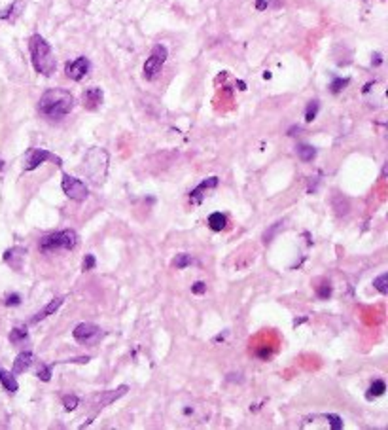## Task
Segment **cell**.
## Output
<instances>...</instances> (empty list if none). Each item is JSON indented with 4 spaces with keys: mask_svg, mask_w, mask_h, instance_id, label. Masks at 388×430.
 Returning <instances> with one entry per match:
<instances>
[{
    "mask_svg": "<svg viewBox=\"0 0 388 430\" xmlns=\"http://www.w3.org/2000/svg\"><path fill=\"white\" fill-rule=\"evenodd\" d=\"M72 336H74L76 342L83 343V345H95V343L100 339V336H102V332H100L99 326L93 325V322H80V325L72 330Z\"/></svg>",
    "mask_w": 388,
    "mask_h": 430,
    "instance_id": "ba28073f",
    "label": "cell"
},
{
    "mask_svg": "<svg viewBox=\"0 0 388 430\" xmlns=\"http://www.w3.org/2000/svg\"><path fill=\"white\" fill-rule=\"evenodd\" d=\"M27 337H29V332H27L25 326H16V328L10 332V342H12L13 345H19V343L27 342Z\"/></svg>",
    "mask_w": 388,
    "mask_h": 430,
    "instance_id": "d6986e66",
    "label": "cell"
},
{
    "mask_svg": "<svg viewBox=\"0 0 388 430\" xmlns=\"http://www.w3.org/2000/svg\"><path fill=\"white\" fill-rule=\"evenodd\" d=\"M373 57H375V59H373V65L375 66H379L382 63V57L381 55H379V53H375V55H373Z\"/></svg>",
    "mask_w": 388,
    "mask_h": 430,
    "instance_id": "d590c367",
    "label": "cell"
},
{
    "mask_svg": "<svg viewBox=\"0 0 388 430\" xmlns=\"http://www.w3.org/2000/svg\"><path fill=\"white\" fill-rule=\"evenodd\" d=\"M373 289H377L381 294H387L388 292V273H382L379 277L373 281Z\"/></svg>",
    "mask_w": 388,
    "mask_h": 430,
    "instance_id": "603a6c76",
    "label": "cell"
},
{
    "mask_svg": "<svg viewBox=\"0 0 388 430\" xmlns=\"http://www.w3.org/2000/svg\"><path fill=\"white\" fill-rule=\"evenodd\" d=\"M384 390H387V385H384V381H381V379H377V381H373L370 387V393H368V398H377V396H382L384 395Z\"/></svg>",
    "mask_w": 388,
    "mask_h": 430,
    "instance_id": "ffe728a7",
    "label": "cell"
},
{
    "mask_svg": "<svg viewBox=\"0 0 388 430\" xmlns=\"http://www.w3.org/2000/svg\"><path fill=\"white\" fill-rule=\"evenodd\" d=\"M167 55H169V52H167V47L163 44L153 46L152 53H150V57H148L146 63H144V69H142V74H144L146 80H155L159 76V72H161L165 61H167Z\"/></svg>",
    "mask_w": 388,
    "mask_h": 430,
    "instance_id": "5b68a950",
    "label": "cell"
},
{
    "mask_svg": "<svg viewBox=\"0 0 388 430\" xmlns=\"http://www.w3.org/2000/svg\"><path fill=\"white\" fill-rule=\"evenodd\" d=\"M348 78H334V82H331V86H329V89H331V93H339V91H343V89L348 86Z\"/></svg>",
    "mask_w": 388,
    "mask_h": 430,
    "instance_id": "cb8c5ba5",
    "label": "cell"
},
{
    "mask_svg": "<svg viewBox=\"0 0 388 430\" xmlns=\"http://www.w3.org/2000/svg\"><path fill=\"white\" fill-rule=\"evenodd\" d=\"M74 108V97L66 89H47L38 100V112L47 120H61Z\"/></svg>",
    "mask_w": 388,
    "mask_h": 430,
    "instance_id": "6da1fadb",
    "label": "cell"
},
{
    "mask_svg": "<svg viewBox=\"0 0 388 430\" xmlns=\"http://www.w3.org/2000/svg\"><path fill=\"white\" fill-rule=\"evenodd\" d=\"M47 159H49V161H55V165H59V167L63 165V159L57 158L55 153L47 152V150H44V148H30L29 152L25 153L23 169L25 171H35V169H38L42 163H46Z\"/></svg>",
    "mask_w": 388,
    "mask_h": 430,
    "instance_id": "8992f818",
    "label": "cell"
},
{
    "mask_svg": "<svg viewBox=\"0 0 388 430\" xmlns=\"http://www.w3.org/2000/svg\"><path fill=\"white\" fill-rule=\"evenodd\" d=\"M106 169H108V153L105 150H100V148H91L86 153V159H83V171H86V175L95 184H100L105 182Z\"/></svg>",
    "mask_w": 388,
    "mask_h": 430,
    "instance_id": "3957f363",
    "label": "cell"
},
{
    "mask_svg": "<svg viewBox=\"0 0 388 430\" xmlns=\"http://www.w3.org/2000/svg\"><path fill=\"white\" fill-rule=\"evenodd\" d=\"M16 6H18V4H13V6H10L8 10H0V19H10V16L13 13Z\"/></svg>",
    "mask_w": 388,
    "mask_h": 430,
    "instance_id": "836d02e7",
    "label": "cell"
},
{
    "mask_svg": "<svg viewBox=\"0 0 388 430\" xmlns=\"http://www.w3.org/2000/svg\"><path fill=\"white\" fill-rule=\"evenodd\" d=\"M83 106L88 110H97L100 105H102V89L100 88H89L83 91L82 95Z\"/></svg>",
    "mask_w": 388,
    "mask_h": 430,
    "instance_id": "7c38bea8",
    "label": "cell"
},
{
    "mask_svg": "<svg viewBox=\"0 0 388 430\" xmlns=\"http://www.w3.org/2000/svg\"><path fill=\"white\" fill-rule=\"evenodd\" d=\"M225 226H228V219H225V214H222V212H212L211 216H208V228L212 231L225 230Z\"/></svg>",
    "mask_w": 388,
    "mask_h": 430,
    "instance_id": "2e32d148",
    "label": "cell"
},
{
    "mask_svg": "<svg viewBox=\"0 0 388 430\" xmlns=\"http://www.w3.org/2000/svg\"><path fill=\"white\" fill-rule=\"evenodd\" d=\"M317 296L320 298V300H328L329 296H331V284H329V283L320 284V286H318V290H317Z\"/></svg>",
    "mask_w": 388,
    "mask_h": 430,
    "instance_id": "484cf974",
    "label": "cell"
},
{
    "mask_svg": "<svg viewBox=\"0 0 388 430\" xmlns=\"http://www.w3.org/2000/svg\"><path fill=\"white\" fill-rule=\"evenodd\" d=\"M278 228H283V222H276V224L273 226V228H271L269 231H265V236H264V243H269V241H271V237L275 236V233H276V230H278Z\"/></svg>",
    "mask_w": 388,
    "mask_h": 430,
    "instance_id": "f546056e",
    "label": "cell"
},
{
    "mask_svg": "<svg viewBox=\"0 0 388 430\" xmlns=\"http://www.w3.org/2000/svg\"><path fill=\"white\" fill-rule=\"evenodd\" d=\"M52 368L53 366H40L38 371H36V378L42 379V381H49L52 379Z\"/></svg>",
    "mask_w": 388,
    "mask_h": 430,
    "instance_id": "d4e9b609",
    "label": "cell"
},
{
    "mask_svg": "<svg viewBox=\"0 0 388 430\" xmlns=\"http://www.w3.org/2000/svg\"><path fill=\"white\" fill-rule=\"evenodd\" d=\"M61 188H63V192H65L66 197H71V199H74V201L88 199V195H89L88 186H86L80 178L71 177V175H66V173H63Z\"/></svg>",
    "mask_w": 388,
    "mask_h": 430,
    "instance_id": "52a82bcc",
    "label": "cell"
},
{
    "mask_svg": "<svg viewBox=\"0 0 388 430\" xmlns=\"http://www.w3.org/2000/svg\"><path fill=\"white\" fill-rule=\"evenodd\" d=\"M205 290L206 284L203 283V281H199V283H195L194 286H192V292H194V294H205Z\"/></svg>",
    "mask_w": 388,
    "mask_h": 430,
    "instance_id": "1f68e13d",
    "label": "cell"
},
{
    "mask_svg": "<svg viewBox=\"0 0 388 430\" xmlns=\"http://www.w3.org/2000/svg\"><path fill=\"white\" fill-rule=\"evenodd\" d=\"M25 256H27V248L12 247V248H8L6 252H4V262H6L12 269L19 272V269L23 267Z\"/></svg>",
    "mask_w": 388,
    "mask_h": 430,
    "instance_id": "30bf717a",
    "label": "cell"
},
{
    "mask_svg": "<svg viewBox=\"0 0 388 430\" xmlns=\"http://www.w3.org/2000/svg\"><path fill=\"white\" fill-rule=\"evenodd\" d=\"M192 262H194V258H192L189 254L182 252V254H177V258H175L172 265H175L177 269H186L188 265H192Z\"/></svg>",
    "mask_w": 388,
    "mask_h": 430,
    "instance_id": "44dd1931",
    "label": "cell"
},
{
    "mask_svg": "<svg viewBox=\"0 0 388 430\" xmlns=\"http://www.w3.org/2000/svg\"><path fill=\"white\" fill-rule=\"evenodd\" d=\"M4 303H6L8 307H13V306H19V303H21V298H19V294H10L6 298V300H4Z\"/></svg>",
    "mask_w": 388,
    "mask_h": 430,
    "instance_id": "4dcf8cb0",
    "label": "cell"
},
{
    "mask_svg": "<svg viewBox=\"0 0 388 430\" xmlns=\"http://www.w3.org/2000/svg\"><path fill=\"white\" fill-rule=\"evenodd\" d=\"M29 50L35 71L42 76H52L55 69H57V61L53 57L52 46L47 44L46 38L40 35H33L29 40Z\"/></svg>",
    "mask_w": 388,
    "mask_h": 430,
    "instance_id": "7a4b0ae2",
    "label": "cell"
},
{
    "mask_svg": "<svg viewBox=\"0 0 388 430\" xmlns=\"http://www.w3.org/2000/svg\"><path fill=\"white\" fill-rule=\"evenodd\" d=\"M326 419L329 421V424H331V429L334 430H339L343 429V421L339 415H326Z\"/></svg>",
    "mask_w": 388,
    "mask_h": 430,
    "instance_id": "f1b7e54d",
    "label": "cell"
},
{
    "mask_svg": "<svg viewBox=\"0 0 388 430\" xmlns=\"http://www.w3.org/2000/svg\"><path fill=\"white\" fill-rule=\"evenodd\" d=\"M216 186H218V177L205 178V180H203L197 188H194L192 192H189V201H192L194 205H201V201H203V197H205L206 192L212 188H216Z\"/></svg>",
    "mask_w": 388,
    "mask_h": 430,
    "instance_id": "8fae6325",
    "label": "cell"
},
{
    "mask_svg": "<svg viewBox=\"0 0 388 430\" xmlns=\"http://www.w3.org/2000/svg\"><path fill=\"white\" fill-rule=\"evenodd\" d=\"M318 110H320V103H318V100H311V103H309V105H307V108H305V122H309V124H311L312 120L317 118Z\"/></svg>",
    "mask_w": 388,
    "mask_h": 430,
    "instance_id": "7402d4cb",
    "label": "cell"
},
{
    "mask_svg": "<svg viewBox=\"0 0 388 430\" xmlns=\"http://www.w3.org/2000/svg\"><path fill=\"white\" fill-rule=\"evenodd\" d=\"M298 156H300L301 161L309 163V161L317 158V148L309 146V144H300V146H298Z\"/></svg>",
    "mask_w": 388,
    "mask_h": 430,
    "instance_id": "ac0fdd59",
    "label": "cell"
},
{
    "mask_svg": "<svg viewBox=\"0 0 388 430\" xmlns=\"http://www.w3.org/2000/svg\"><path fill=\"white\" fill-rule=\"evenodd\" d=\"M78 245V233L74 230H61L55 231V233H49V236L42 237L40 239V248L42 252H55V250H72L76 248Z\"/></svg>",
    "mask_w": 388,
    "mask_h": 430,
    "instance_id": "277c9868",
    "label": "cell"
},
{
    "mask_svg": "<svg viewBox=\"0 0 388 430\" xmlns=\"http://www.w3.org/2000/svg\"><path fill=\"white\" fill-rule=\"evenodd\" d=\"M33 360H35V354L30 353V351H23V353H19L18 359L13 360V368H12L13 376H18V373H25V371L29 370L30 366H33Z\"/></svg>",
    "mask_w": 388,
    "mask_h": 430,
    "instance_id": "4fadbf2b",
    "label": "cell"
},
{
    "mask_svg": "<svg viewBox=\"0 0 388 430\" xmlns=\"http://www.w3.org/2000/svg\"><path fill=\"white\" fill-rule=\"evenodd\" d=\"M89 72V61L88 57H78V59L66 63L65 66V74L66 78H71L74 82H80L83 78L88 76Z\"/></svg>",
    "mask_w": 388,
    "mask_h": 430,
    "instance_id": "9c48e42d",
    "label": "cell"
},
{
    "mask_svg": "<svg viewBox=\"0 0 388 430\" xmlns=\"http://www.w3.org/2000/svg\"><path fill=\"white\" fill-rule=\"evenodd\" d=\"M65 303V298H55V300H52L49 303H47L44 309H40V311L36 313L35 317H33V325H36V322H40V320H44V318H47L49 315H55V313L59 311V307Z\"/></svg>",
    "mask_w": 388,
    "mask_h": 430,
    "instance_id": "5bb4252c",
    "label": "cell"
},
{
    "mask_svg": "<svg viewBox=\"0 0 388 430\" xmlns=\"http://www.w3.org/2000/svg\"><path fill=\"white\" fill-rule=\"evenodd\" d=\"M0 383H2V387L8 390V393H16V390L19 389L18 381H16V378H13V373H8V371L0 370Z\"/></svg>",
    "mask_w": 388,
    "mask_h": 430,
    "instance_id": "e0dca14e",
    "label": "cell"
},
{
    "mask_svg": "<svg viewBox=\"0 0 388 430\" xmlns=\"http://www.w3.org/2000/svg\"><path fill=\"white\" fill-rule=\"evenodd\" d=\"M256 354H258L261 360H267L271 354H273V351H271V349H267V347H264V349H259V351H256Z\"/></svg>",
    "mask_w": 388,
    "mask_h": 430,
    "instance_id": "d6a6232c",
    "label": "cell"
},
{
    "mask_svg": "<svg viewBox=\"0 0 388 430\" xmlns=\"http://www.w3.org/2000/svg\"><path fill=\"white\" fill-rule=\"evenodd\" d=\"M127 390H129V387H127V385H122V387H118V389L106 393V395H102L99 398V407H105V406H108V404H112V402H116L124 395H127Z\"/></svg>",
    "mask_w": 388,
    "mask_h": 430,
    "instance_id": "9a60e30c",
    "label": "cell"
},
{
    "mask_svg": "<svg viewBox=\"0 0 388 430\" xmlns=\"http://www.w3.org/2000/svg\"><path fill=\"white\" fill-rule=\"evenodd\" d=\"M78 402H80V400H78V396H74V395L65 396V398H63V404H65L66 412H72V409H76Z\"/></svg>",
    "mask_w": 388,
    "mask_h": 430,
    "instance_id": "4316f807",
    "label": "cell"
},
{
    "mask_svg": "<svg viewBox=\"0 0 388 430\" xmlns=\"http://www.w3.org/2000/svg\"><path fill=\"white\" fill-rule=\"evenodd\" d=\"M256 6H258V10H265V6H267V0H256Z\"/></svg>",
    "mask_w": 388,
    "mask_h": 430,
    "instance_id": "e575fe53",
    "label": "cell"
},
{
    "mask_svg": "<svg viewBox=\"0 0 388 430\" xmlns=\"http://www.w3.org/2000/svg\"><path fill=\"white\" fill-rule=\"evenodd\" d=\"M95 264H97V260H95L93 254H86V258H83V272H91V269H95Z\"/></svg>",
    "mask_w": 388,
    "mask_h": 430,
    "instance_id": "83f0119b",
    "label": "cell"
}]
</instances>
